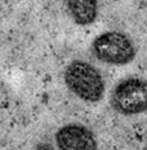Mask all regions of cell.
Returning <instances> with one entry per match:
<instances>
[{"label": "cell", "mask_w": 147, "mask_h": 150, "mask_svg": "<svg viewBox=\"0 0 147 150\" xmlns=\"http://www.w3.org/2000/svg\"><path fill=\"white\" fill-rule=\"evenodd\" d=\"M92 53L96 59L111 66H125L136 55L132 41L126 34L109 30L97 35L92 42Z\"/></svg>", "instance_id": "7a4b0ae2"}, {"label": "cell", "mask_w": 147, "mask_h": 150, "mask_svg": "<svg viewBox=\"0 0 147 150\" xmlns=\"http://www.w3.org/2000/svg\"><path fill=\"white\" fill-rule=\"evenodd\" d=\"M110 103L122 115H136L147 111V81L140 78H127L113 87Z\"/></svg>", "instance_id": "3957f363"}, {"label": "cell", "mask_w": 147, "mask_h": 150, "mask_svg": "<svg viewBox=\"0 0 147 150\" xmlns=\"http://www.w3.org/2000/svg\"><path fill=\"white\" fill-rule=\"evenodd\" d=\"M73 22L79 26H88L98 15V0H64Z\"/></svg>", "instance_id": "5b68a950"}, {"label": "cell", "mask_w": 147, "mask_h": 150, "mask_svg": "<svg viewBox=\"0 0 147 150\" xmlns=\"http://www.w3.org/2000/svg\"><path fill=\"white\" fill-rule=\"evenodd\" d=\"M64 78L68 89L84 102L95 103L103 97L105 86L102 76L86 61H71L65 70Z\"/></svg>", "instance_id": "6da1fadb"}, {"label": "cell", "mask_w": 147, "mask_h": 150, "mask_svg": "<svg viewBox=\"0 0 147 150\" xmlns=\"http://www.w3.org/2000/svg\"><path fill=\"white\" fill-rule=\"evenodd\" d=\"M56 142L60 150H96L97 142L93 132L83 124L69 123L58 130Z\"/></svg>", "instance_id": "277c9868"}]
</instances>
